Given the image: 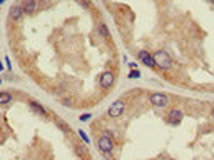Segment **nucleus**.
I'll list each match as a JSON object with an SVG mask.
<instances>
[{
    "mask_svg": "<svg viewBox=\"0 0 214 160\" xmlns=\"http://www.w3.org/2000/svg\"><path fill=\"white\" fill-rule=\"evenodd\" d=\"M152 57H154V62H156V67H161L164 70H169L172 67V60H171V57L166 52H156Z\"/></svg>",
    "mask_w": 214,
    "mask_h": 160,
    "instance_id": "obj_1",
    "label": "nucleus"
},
{
    "mask_svg": "<svg viewBox=\"0 0 214 160\" xmlns=\"http://www.w3.org/2000/svg\"><path fill=\"white\" fill-rule=\"evenodd\" d=\"M97 147L104 155H109V153L112 152V149H114L112 139H110L109 135H102L101 139H99V142H97Z\"/></svg>",
    "mask_w": 214,
    "mask_h": 160,
    "instance_id": "obj_2",
    "label": "nucleus"
},
{
    "mask_svg": "<svg viewBox=\"0 0 214 160\" xmlns=\"http://www.w3.org/2000/svg\"><path fill=\"white\" fill-rule=\"evenodd\" d=\"M149 100L154 107H166L169 103V99L166 97V93H151Z\"/></svg>",
    "mask_w": 214,
    "mask_h": 160,
    "instance_id": "obj_3",
    "label": "nucleus"
},
{
    "mask_svg": "<svg viewBox=\"0 0 214 160\" xmlns=\"http://www.w3.org/2000/svg\"><path fill=\"white\" fill-rule=\"evenodd\" d=\"M102 89H110L114 85V74L112 72H104L101 75V80H99Z\"/></svg>",
    "mask_w": 214,
    "mask_h": 160,
    "instance_id": "obj_4",
    "label": "nucleus"
},
{
    "mask_svg": "<svg viewBox=\"0 0 214 160\" xmlns=\"http://www.w3.org/2000/svg\"><path fill=\"white\" fill-rule=\"evenodd\" d=\"M122 114H124V102H122V100H117V102H114L112 105H110L109 115L116 118V117H120Z\"/></svg>",
    "mask_w": 214,
    "mask_h": 160,
    "instance_id": "obj_5",
    "label": "nucleus"
},
{
    "mask_svg": "<svg viewBox=\"0 0 214 160\" xmlns=\"http://www.w3.org/2000/svg\"><path fill=\"white\" fill-rule=\"evenodd\" d=\"M139 60H141L144 65H147V67H156V62H154V57H152V55H151L149 52H145V50L139 52Z\"/></svg>",
    "mask_w": 214,
    "mask_h": 160,
    "instance_id": "obj_6",
    "label": "nucleus"
},
{
    "mask_svg": "<svg viewBox=\"0 0 214 160\" xmlns=\"http://www.w3.org/2000/svg\"><path fill=\"white\" fill-rule=\"evenodd\" d=\"M22 8H24L25 14H35V12L39 10V2H37V0H24Z\"/></svg>",
    "mask_w": 214,
    "mask_h": 160,
    "instance_id": "obj_7",
    "label": "nucleus"
},
{
    "mask_svg": "<svg viewBox=\"0 0 214 160\" xmlns=\"http://www.w3.org/2000/svg\"><path fill=\"white\" fill-rule=\"evenodd\" d=\"M182 112L179 110V108H174V110H171L169 112V115H167V122L169 124H179V122L182 120Z\"/></svg>",
    "mask_w": 214,
    "mask_h": 160,
    "instance_id": "obj_8",
    "label": "nucleus"
},
{
    "mask_svg": "<svg viewBox=\"0 0 214 160\" xmlns=\"http://www.w3.org/2000/svg\"><path fill=\"white\" fill-rule=\"evenodd\" d=\"M24 8L20 7V5H12L10 7V17L14 18V20H20V18L24 17Z\"/></svg>",
    "mask_w": 214,
    "mask_h": 160,
    "instance_id": "obj_9",
    "label": "nucleus"
},
{
    "mask_svg": "<svg viewBox=\"0 0 214 160\" xmlns=\"http://www.w3.org/2000/svg\"><path fill=\"white\" fill-rule=\"evenodd\" d=\"M30 107H32V110L34 112H37V114H40V115H47V112H45V108L42 105H40V103H37V102H30Z\"/></svg>",
    "mask_w": 214,
    "mask_h": 160,
    "instance_id": "obj_10",
    "label": "nucleus"
},
{
    "mask_svg": "<svg viewBox=\"0 0 214 160\" xmlns=\"http://www.w3.org/2000/svg\"><path fill=\"white\" fill-rule=\"evenodd\" d=\"M12 100V93L10 92H0V105H5Z\"/></svg>",
    "mask_w": 214,
    "mask_h": 160,
    "instance_id": "obj_11",
    "label": "nucleus"
},
{
    "mask_svg": "<svg viewBox=\"0 0 214 160\" xmlns=\"http://www.w3.org/2000/svg\"><path fill=\"white\" fill-rule=\"evenodd\" d=\"M99 32H101V35L104 37V39H107V37H109V30H107V27H105L104 24L99 25Z\"/></svg>",
    "mask_w": 214,
    "mask_h": 160,
    "instance_id": "obj_12",
    "label": "nucleus"
},
{
    "mask_svg": "<svg viewBox=\"0 0 214 160\" xmlns=\"http://www.w3.org/2000/svg\"><path fill=\"white\" fill-rule=\"evenodd\" d=\"M79 153H82V155H85V157L89 155V152H87V149H85V145H80V149H79Z\"/></svg>",
    "mask_w": 214,
    "mask_h": 160,
    "instance_id": "obj_13",
    "label": "nucleus"
},
{
    "mask_svg": "<svg viewBox=\"0 0 214 160\" xmlns=\"http://www.w3.org/2000/svg\"><path fill=\"white\" fill-rule=\"evenodd\" d=\"M79 135H80V137H82V139H84V140H85V143H87V142H89V139H87V135H85V132H84V130H79Z\"/></svg>",
    "mask_w": 214,
    "mask_h": 160,
    "instance_id": "obj_14",
    "label": "nucleus"
},
{
    "mask_svg": "<svg viewBox=\"0 0 214 160\" xmlns=\"http://www.w3.org/2000/svg\"><path fill=\"white\" fill-rule=\"evenodd\" d=\"M89 118H91V115L85 114V115H82V117H80V120H89Z\"/></svg>",
    "mask_w": 214,
    "mask_h": 160,
    "instance_id": "obj_15",
    "label": "nucleus"
},
{
    "mask_svg": "<svg viewBox=\"0 0 214 160\" xmlns=\"http://www.w3.org/2000/svg\"><path fill=\"white\" fill-rule=\"evenodd\" d=\"M129 77H139V72H131V75Z\"/></svg>",
    "mask_w": 214,
    "mask_h": 160,
    "instance_id": "obj_16",
    "label": "nucleus"
},
{
    "mask_svg": "<svg viewBox=\"0 0 214 160\" xmlns=\"http://www.w3.org/2000/svg\"><path fill=\"white\" fill-rule=\"evenodd\" d=\"M211 117H212V120H214V107H212V110H211Z\"/></svg>",
    "mask_w": 214,
    "mask_h": 160,
    "instance_id": "obj_17",
    "label": "nucleus"
},
{
    "mask_svg": "<svg viewBox=\"0 0 214 160\" xmlns=\"http://www.w3.org/2000/svg\"><path fill=\"white\" fill-rule=\"evenodd\" d=\"M4 70V65H2V62H0V72Z\"/></svg>",
    "mask_w": 214,
    "mask_h": 160,
    "instance_id": "obj_18",
    "label": "nucleus"
},
{
    "mask_svg": "<svg viewBox=\"0 0 214 160\" xmlns=\"http://www.w3.org/2000/svg\"><path fill=\"white\" fill-rule=\"evenodd\" d=\"M4 2H5V0H0V5H2V4H4Z\"/></svg>",
    "mask_w": 214,
    "mask_h": 160,
    "instance_id": "obj_19",
    "label": "nucleus"
},
{
    "mask_svg": "<svg viewBox=\"0 0 214 160\" xmlns=\"http://www.w3.org/2000/svg\"><path fill=\"white\" fill-rule=\"evenodd\" d=\"M209 2H212V4H214V0H209Z\"/></svg>",
    "mask_w": 214,
    "mask_h": 160,
    "instance_id": "obj_20",
    "label": "nucleus"
}]
</instances>
